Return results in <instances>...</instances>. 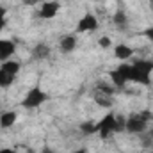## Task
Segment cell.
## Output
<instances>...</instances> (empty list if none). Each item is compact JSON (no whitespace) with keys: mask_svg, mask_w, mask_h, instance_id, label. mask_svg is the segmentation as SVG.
I'll use <instances>...</instances> for the list:
<instances>
[{"mask_svg":"<svg viewBox=\"0 0 153 153\" xmlns=\"http://www.w3.org/2000/svg\"><path fill=\"white\" fill-rule=\"evenodd\" d=\"M46 100H48V94L41 87H32L25 94V98L22 100V107L23 109H38L39 105H43Z\"/></svg>","mask_w":153,"mask_h":153,"instance_id":"6da1fadb","label":"cell"},{"mask_svg":"<svg viewBox=\"0 0 153 153\" xmlns=\"http://www.w3.org/2000/svg\"><path fill=\"white\" fill-rule=\"evenodd\" d=\"M96 134L102 137V139H107V137H111L112 134H116V116L112 112H109V114H105L102 119H100V123H96Z\"/></svg>","mask_w":153,"mask_h":153,"instance_id":"7a4b0ae2","label":"cell"},{"mask_svg":"<svg viewBox=\"0 0 153 153\" xmlns=\"http://www.w3.org/2000/svg\"><path fill=\"white\" fill-rule=\"evenodd\" d=\"M148 126V121L143 117L141 112H132V114L126 117V125H125V130L128 134H143Z\"/></svg>","mask_w":153,"mask_h":153,"instance_id":"3957f363","label":"cell"},{"mask_svg":"<svg viewBox=\"0 0 153 153\" xmlns=\"http://www.w3.org/2000/svg\"><path fill=\"white\" fill-rule=\"evenodd\" d=\"M128 71H130V64H119L116 70L109 73L114 87H125V84L128 82Z\"/></svg>","mask_w":153,"mask_h":153,"instance_id":"277c9868","label":"cell"},{"mask_svg":"<svg viewBox=\"0 0 153 153\" xmlns=\"http://www.w3.org/2000/svg\"><path fill=\"white\" fill-rule=\"evenodd\" d=\"M96 29H98V20L91 13H85L80 18L78 25H76V32H91V30H96Z\"/></svg>","mask_w":153,"mask_h":153,"instance_id":"5b68a950","label":"cell"},{"mask_svg":"<svg viewBox=\"0 0 153 153\" xmlns=\"http://www.w3.org/2000/svg\"><path fill=\"white\" fill-rule=\"evenodd\" d=\"M59 9H61V4H59V2H55V0L45 2V4L41 5V9H39V18H43V20H52V18L57 16Z\"/></svg>","mask_w":153,"mask_h":153,"instance_id":"8992f818","label":"cell"},{"mask_svg":"<svg viewBox=\"0 0 153 153\" xmlns=\"http://www.w3.org/2000/svg\"><path fill=\"white\" fill-rule=\"evenodd\" d=\"M128 82H135V84H141V85H150L152 84V78L148 73L137 70L135 66L130 64V71H128Z\"/></svg>","mask_w":153,"mask_h":153,"instance_id":"52a82bcc","label":"cell"},{"mask_svg":"<svg viewBox=\"0 0 153 153\" xmlns=\"http://www.w3.org/2000/svg\"><path fill=\"white\" fill-rule=\"evenodd\" d=\"M14 52H16V46L11 39H0V62L9 61Z\"/></svg>","mask_w":153,"mask_h":153,"instance_id":"ba28073f","label":"cell"},{"mask_svg":"<svg viewBox=\"0 0 153 153\" xmlns=\"http://www.w3.org/2000/svg\"><path fill=\"white\" fill-rule=\"evenodd\" d=\"M59 48H61L62 53H71L76 48V38L71 36V34L70 36H64V38L61 39V43H59Z\"/></svg>","mask_w":153,"mask_h":153,"instance_id":"9c48e42d","label":"cell"},{"mask_svg":"<svg viewBox=\"0 0 153 153\" xmlns=\"http://www.w3.org/2000/svg\"><path fill=\"white\" fill-rule=\"evenodd\" d=\"M134 55V50L128 46V45H117L114 48V57L116 59H119V61H128L130 57Z\"/></svg>","mask_w":153,"mask_h":153,"instance_id":"30bf717a","label":"cell"},{"mask_svg":"<svg viewBox=\"0 0 153 153\" xmlns=\"http://www.w3.org/2000/svg\"><path fill=\"white\" fill-rule=\"evenodd\" d=\"M32 57L38 59V61H41V59H48V57H50V46L45 45V43L36 45L34 50H32Z\"/></svg>","mask_w":153,"mask_h":153,"instance_id":"8fae6325","label":"cell"},{"mask_svg":"<svg viewBox=\"0 0 153 153\" xmlns=\"http://www.w3.org/2000/svg\"><path fill=\"white\" fill-rule=\"evenodd\" d=\"M16 112H13V111H7V112H2L0 114V126L2 128H9V126H13L14 123H16Z\"/></svg>","mask_w":153,"mask_h":153,"instance_id":"7c38bea8","label":"cell"},{"mask_svg":"<svg viewBox=\"0 0 153 153\" xmlns=\"http://www.w3.org/2000/svg\"><path fill=\"white\" fill-rule=\"evenodd\" d=\"M94 102H96L100 107H105V109H111V107H112V96L103 94V93H100V91L94 93Z\"/></svg>","mask_w":153,"mask_h":153,"instance_id":"4fadbf2b","label":"cell"},{"mask_svg":"<svg viewBox=\"0 0 153 153\" xmlns=\"http://www.w3.org/2000/svg\"><path fill=\"white\" fill-rule=\"evenodd\" d=\"M132 66H135L137 70H141V71H144L148 75H152L153 71V61H148V59H135Z\"/></svg>","mask_w":153,"mask_h":153,"instance_id":"5bb4252c","label":"cell"},{"mask_svg":"<svg viewBox=\"0 0 153 153\" xmlns=\"http://www.w3.org/2000/svg\"><path fill=\"white\" fill-rule=\"evenodd\" d=\"M20 68H22V64H20L18 61H11V59L0 64V70H4V71H7V73H11V75H16V73L20 71Z\"/></svg>","mask_w":153,"mask_h":153,"instance_id":"9a60e30c","label":"cell"},{"mask_svg":"<svg viewBox=\"0 0 153 153\" xmlns=\"http://www.w3.org/2000/svg\"><path fill=\"white\" fill-rule=\"evenodd\" d=\"M80 132L84 134V135H93V134H96L98 130H96V123H93L91 119L89 121H84V123H80Z\"/></svg>","mask_w":153,"mask_h":153,"instance_id":"2e32d148","label":"cell"},{"mask_svg":"<svg viewBox=\"0 0 153 153\" xmlns=\"http://www.w3.org/2000/svg\"><path fill=\"white\" fill-rule=\"evenodd\" d=\"M112 22H114V25L117 27V29H125L126 27V14L123 13V11H117L114 14V18H112Z\"/></svg>","mask_w":153,"mask_h":153,"instance_id":"e0dca14e","label":"cell"},{"mask_svg":"<svg viewBox=\"0 0 153 153\" xmlns=\"http://www.w3.org/2000/svg\"><path fill=\"white\" fill-rule=\"evenodd\" d=\"M14 76L16 75H11V73L0 70V87H9V85L14 82Z\"/></svg>","mask_w":153,"mask_h":153,"instance_id":"ac0fdd59","label":"cell"},{"mask_svg":"<svg viewBox=\"0 0 153 153\" xmlns=\"http://www.w3.org/2000/svg\"><path fill=\"white\" fill-rule=\"evenodd\" d=\"M96 91H100V93H103V94L112 96V94H114V85H109V84H105V82H100V84L96 85Z\"/></svg>","mask_w":153,"mask_h":153,"instance_id":"d6986e66","label":"cell"},{"mask_svg":"<svg viewBox=\"0 0 153 153\" xmlns=\"http://www.w3.org/2000/svg\"><path fill=\"white\" fill-rule=\"evenodd\" d=\"M125 125H126V117L125 116H116V134L117 132H123L125 130Z\"/></svg>","mask_w":153,"mask_h":153,"instance_id":"ffe728a7","label":"cell"},{"mask_svg":"<svg viewBox=\"0 0 153 153\" xmlns=\"http://www.w3.org/2000/svg\"><path fill=\"white\" fill-rule=\"evenodd\" d=\"M98 45H100V48H111L112 46V41H111V38H107V36H102V38L98 39Z\"/></svg>","mask_w":153,"mask_h":153,"instance_id":"44dd1931","label":"cell"},{"mask_svg":"<svg viewBox=\"0 0 153 153\" xmlns=\"http://www.w3.org/2000/svg\"><path fill=\"white\" fill-rule=\"evenodd\" d=\"M141 114H143V117H144L146 121H152V119H153V114H152V111H143Z\"/></svg>","mask_w":153,"mask_h":153,"instance_id":"7402d4cb","label":"cell"},{"mask_svg":"<svg viewBox=\"0 0 153 153\" xmlns=\"http://www.w3.org/2000/svg\"><path fill=\"white\" fill-rule=\"evenodd\" d=\"M143 34H144L146 38L150 39V41H153V27H150V29H146V30H144Z\"/></svg>","mask_w":153,"mask_h":153,"instance_id":"603a6c76","label":"cell"},{"mask_svg":"<svg viewBox=\"0 0 153 153\" xmlns=\"http://www.w3.org/2000/svg\"><path fill=\"white\" fill-rule=\"evenodd\" d=\"M23 4H25V5H36L38 0H23Z\"/></svg>","mask_w":153,"mask_h":153,"instance_id":"cb8c5ba5","label":"cell"},{"mask_svg":"<svg viewBox=\"0 0 153 153\" xmlns=\"http://www.w3.org/2000/svg\"><path fill=\"white\" fill-rule=\"evenodd\" d=\"M5 13H7V11H5V7H2V5H0V20H2V18H5Z\"/></svg>","mask_w":153,"mask_h":153,"instance_id":"d4e9b609","label":"cell"},{"mask_svg":"<svg viewBox=\"0 0 153 153\" xmlns=\"http://www.w3.org/2000/svg\"><path fill=\"white\" fill-rule=\"evenodd\" d=\"M41 153H55V152H53L52 148H48V146H45V148L41 150Z\"/></svg>","mask_w":153,"mask_h":153,"instance_id":"484cf974","label":"cell"},{"mask_svg":"<svg viewBox=\"0 0 153 153\" xmlns=\"http://www.w3.org/2000/svg\"><path fill=\"white\" fill-rule=\"evenodd\" d=\"M0 153H14V150H11V148H4V150H0Z\"/></svg>","mask_w":153,"mask_h":153,"instance_id":"4316f807","label":"cell"},{"mask_svg":"<svg viewBox=\"0 0 153 153\" xmlns=\"http://www.w3.org/2000/svg\"><path fill=\"white\" fill-rule=\"evenodd\" d=\"M4 27H5V18H2V20H0V30H2Z\"/></svg>","mask_w":153,"mask_h":153,"instance_id":"83f0119b","label":"cell"},{"mask_svg":"<svg viewBox=\"0 0 153 153\" xmlns=\"http://www.w3.org/2000/svg\"><path fill=\"white\" fill-rule=\"evenodd\" d=\"M73 153H87V150H85V148H80V150H76V152H73Z\"/></svg>","mask_w":153,"mask_h":153,"instance_id":"f1b7e54d","label":"cell"},{"mask_svg":"<svg viewBox=\"0 0 153 153\" xmlns=\"http://www.w3.org/2000/svg\"><path fill=\"white\" fill-rule=\"evenodd\" d=\"M150 7H152V11H153V0H150Z\"/></svg>","mask_w":153,"mask_h":153,"instance_id":"f546056e","label":"cell"},{"mask_svg":"<svg viewBox=\"0 0 153 153\" xmlns=\"http://www.w3.org/2000/svg\"><path fill=\"white\" fill-rule=\"evenodd\" d=\"M148 153H153V152H148Z\"/></svg>","mask_w":153,"mask_h":153,"instance_id":"4dcf8cb0","label":"cell"}]
</instances>
